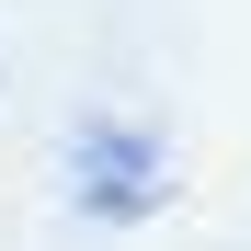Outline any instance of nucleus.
Segmentation results:
<instances>
[{"instance_id":"obj_1","label":"nucleus","mask_w":251,"mask_h":251,"mask_svg":"<svg viewBox=\"0 0 251 251\" xmlns=\"http://www.w3.org/2000/svg\"><path fill=\"white\" fill-rule=\"evenodd\" d=\"M69 194L92 205V217H149V205H160V137H149V126H80Z\"/></svg>"}]
</instances>
